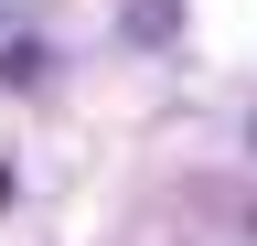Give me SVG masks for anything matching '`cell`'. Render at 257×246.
Listing matches in <instances>:
<instances>
[{
	"label": "cell",
	"mask_w": 257,
	"mask_h": 246,
	"mask_svg": "<svg viewBox=\"0 0 257 246\" xmlns=\"http://www.w3.org/2000/svg\"><path fill=\"white\" fill-rule=\"evenodd\" d=\"M128 33H140V43H161V33H172V0H140V22H128Z\"/></svg>",
	"instance_id": "obj_1"
}]
</instances>
